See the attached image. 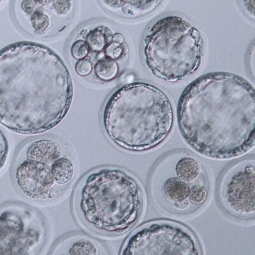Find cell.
I'll return each instance as SVG.
<instances>
[{
  "instance_id": "obj_1",
  "label": "cell",
  "mask_w": 255,
  "mask_h": 255,
  "mask_svg": "<svg viewBox=\"0 0 255 255\" xmlns=\"http://www.w3.org/2000/svg\"><path fill=\"white\" fill-rule=\"evenodd\" d=\"M71 76L50 48L17 42L0 55V122L16 133L35 135L58 126L71 106Z\"/></svg>"
},
{
  "instance_id": "obj_2",
  "label": "cell",
  "mask_w": 255,
  "mask_h": 255,
  "mask_svg": "<svg viewBox=\"0 0 255 255\" xmlns=\"http://www.w3.org/2000/svg\"><path fill=\"white\" fill-rule=\"evenodd\" d=\"M245 78L208 73L189 84L177 104L184 140L202 155L234 158L255 147V95Z\"/></svg>"
},
{
  "instance_id": "obj_3",
  "label": "cell",
  "mask_w": 255,
  "mask_h": 255,
  "mask_svg": "<svg viewBox=\"0 0 255 255\" xmlns=\"http://www.w3.org/2000/svg\"><path fill=\"white\" fill-rule=\"evenodd\" d=\"M171 102L161 89L135 82L121 86L107 100L102 114L105 133L127 151H148L168 138L174 126Z\"/></svg>"
},
{
  "instance_id": "obj_4",
  "label": "cell",
  "mask_w": 255,
  "mask_h": 255,
  "mask_svg": "<svg viewBox=\"0 0 255 255\" xmlns=\"http://www.w3.org/2000/svg\"><path fill=\"white\" fill-rule=\"evenodd\" d=\"M78 222L89 231L118 236L130 231L142 215L144 199L140 183L124 168H94L80 180L73 197Z\"/></svg>"
},
{
  "instance_id": "obj_5",
  "label": "cell",
  "mask_w": 255,
  "mask_h": 255,
  "mask_svg": "<svg viewBox=\"0 0 255 255\" xmlns=\"http://www.w3.org/2000/svg\"><path fill=\"white\" fill-rule=\"evenodd\" d=\"M76 161L60 140L39 136L26 141L13 160L16 190L29 201L49 203L61 197L76 177Z\"/></svg>"
},
{
  "instance_id": "obj_6",
  "label": "cell",
  "mask_w": 255,
  "mask_h": 255,
  "mask_svg": "<svg viewBox=\"0 0 255 255\" xmlns=\"http://www.w3.org/2000/svg\"><path fill=\"white\" fill-rule=\"evenodd\" d=\"M203 47L199 29L180 16H165L148 29L143 40V60L156 78L177 83L199 69Z\"/></svg>"
},
{
  "instance_id": "obj_7",
  "label": "cell",
  "mask_w": 255,
  "mask_h": 255,
  "mask_svg": "<svg viewBox=\"0 0 255 255\" xmlns=\"http://www.w3.org/2000/svg\"><path fill=\"white\" fill-rule=\"evenodd\" d=\"M204 164L187 151H175L157 161L149 179L150 199L166 215H187L202 208L209 197Z\"/></svg>"
},
{
  "instance_id": "obj_8",
  "label": "cell",
  "mask_w": 255,
  "mask_h": 255,
  "mask_svg": "<svg viewBox=\"0 0 255 255\" xmlns=\"http://www.w3.org/2000/svg\"><path fill=\"white\" fill-rule=\"evenodd\" d=\"M199 240L185 225L154 220L137 228L127 239L121 255H202Z\"/></svg>"
},
{
  "instance_id": "obj_9",
  "label": "cell",
  "mask_w": 255,
  "mask_h": 255,
  "mask_svg": "<svg viewBox=\"0 0 255 255\" xmlns=\"http://www.w3.org/2000/svg\"><path fill=\"white\" fill-rule=\"evenodd\" d=\"M0 255H35L46 242L44 217L33 207L20 203L2 205L0 215Z\"/></svg>"
},
{
  "instance_id": "obj_10",
  "label": "cell",
  "mask_w": 255,
  "mask_h": 255,
  "mask_svg": "<svg viewBox=\"0 0 255 255\" xmlns=\"http://www.w3.org/2000/svg\"><path fill=\"white\" fill-rule=\"evenodd\" d=\"M254 157L240 159L225 168L217 186V198L223 210L236 219L255 217Z\"/></svg>"
},
{
  "instance_id": "obj_11",
  "label": "cell",
  "mask_w": 255,
  "mask_h": 255,
  "mask_svg": "<svg viewBox=\"0 0 255 255\" xmlns=\"http://www.w3.org/2000/svg\"><path fill=\"white\" fill-rule=\"evenodd\" d=\"M74 7L71 1H15L13 14L20 28L29 35L46 37L66 28Z\"/></svg>"
},
{
  "instance_id": "obj_12",
  "label": "cell",
  "mask_w": 255,
  "mask_h": 255,
  "mask_svg": "<svg viewBox=\"0 0 255 255\" xmlns=\"http://www.w3.org/2000/svg\"><path fill=\"white\" fill-rule=\"evenodd\" d=\"M52 255H108L107 248L99 241L81 233L72 234L57 241Z\"/></svg>"
},
{
  "instance_id": "obj_13",
  "label": "cell",
  "mask_w": 255,
  "mask_h": 255,
  "mask_svg": "<svg viewBox=\"0 0 255 255\" xmlns=\"http://www.w3.org/2000/svg\"><path fill=\"white\" fill-rule=\"evenodd\" d=\"M100 3L118 15L126 18H136L152 12L162 1H102Z\"/></svg>"
},
{
  "instance_id": "obj_14",
  "label": "cell",
  "mask_w": 255,
  "mask_h": 255,
  "mask_svg": "<svg viewBox=\"0 0 255 255\" xmlns=\"http://www.w3.org/2000/svg\"><path fill=\"white\" fill-rule=\"evenodd\" d=\"M96 77L100 81L110 82L118 77L120 72V65L118 61L109 57L100 58L94 67Z\"/></svg>"
},
{
  "instance_id": "obj_15",
  "label": "cell",
  "mask_w": 255,
  "mask_h": 255,
  "mask_svg": "<svg viewBox=\"0 0 255 255\" xmlns=\"http://www.w3.org/2000/svg\"><path fill=\"white\" fill-rule=\"evenodd\" d=\"M114 34L106 28L93 29L88 34L86 38L90 51L95 52L105 51L106 47L113 39Z\"/></svg>"
},
{
  "instance_id": "obj_16",
  "label": "cell",
  "mask_w": 255,
  "mask_h": 255,
  "mask_svg": "<svg viewBox=\"0 0 255 255\" xmlns=\"http://www.w3.org/2000/svg\"><path fill=\"white\" fill-rule=\"evenodd\" d=\"M90 49L86 41L78 40L73 43L71 47V54L77 60H84L90 53Z\"/></svg>"
},
{
  "instance_id": "obj_17",
  "label": "cell",
  "mask_w": 255,
  "mask_h": 255,
  "mask_svg": "<svg viewBox=\"0 0 255 255\" xmlns=\"http://www.w3.org/2000/svg\"><path fill=\"white\" fill-rule=\"evenodd\" d=\"M93 69L92 63L85 59L77 61L75 67L77 74L81 77L89 76L92 73Z\"/></svg>"
},
{
  "instance_id": "obj_18",
  "label": "cell",
  "mask_w": 255,
  "mask_h": 255,
  "mask_svg": "<svg viewBox=\"0 0 255 255\" xmlns=\"http://www.w3.org/2000/svg\"><path fill=\"white\" fill-rule=\"evenodd\" d=\"M1 168H3V164L5 163L6 159L7 158L8 154V143L6 138L4 137L3 132L1 133Z\"/></svg>"
},
{
  "instance_id": "obj_19",
  "label": "cell",
  "mask_w": 255,
  "mask_h": 255,
  "mask_svg": "<svg viewBox=\"0 0 255 255\" xmlns=\"http://www.w3.org/2000/svg\"><path fill=\"white\" fill-rule=\"evenodd\" d=\"M255 45L254 42H253L252 46H250L248 52L247 63L248 67L250 68V72L252 73L253 78L254 77V57L251 59L253 54H254Z\"/></svg>"
}]
</instances>
